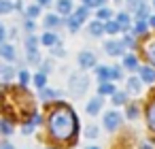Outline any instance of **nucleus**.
<instances>
[{
	"mask_svg": "<svg viewBox=\"0 0 155 149\" xmlns=\"http://www.w3.org/2000/svg\"><path fill=\"white\" fill-rule=\"evenodd\" d=\"M47 126H49V134L58 141H68L72 138L77 132H79V121H77V115L74 111L64 104V102H58L51 111H49V117H47Z\"/></svg>",
	"mask_w": 155,
	"mask_h": 149,
	"instance_id": "f257e3e1",
	"label": "nucleus"
},
{
	"mask_svg": "<svg viewBox=\"0 0 155 149\" xmlns=\"http://www.w3.org/2000/svg\"><path fill=\"white\" fill-rule=\"evenodd\" d=\"M87 85H89V81H87V77L81 75V73H74V75H70V79H68V90H70V94H74V96L85 94V92H87Z\"/></svg>",
	"mask_w": 155,
	"mask_h": 149,
	"instance_id": "f03ea898",
	"label": "nucleus"
},
{
	"mask_svg": "<svg viewBox=\"0 0 155 149\" xmlns=\"http://www.w3.org/2000/svg\"><path fill=\"white\" fill-rule=\"evenodd\" d=\"M119 126H121V117H119V113H117V111H108V113L104 115V128L110 130V132H115Z\"/></svg>",
	"mask_w": 155,
	"mask_h": 149,
	"instance_id": "7ed1b4c3",
	"label": "nucleus"
},
{
	"mask_svg": "<svg viewBox=\"0 0 155 149\" xmlns=\"http://www.w3.org/2000/svg\"><path fill=\"white\" fill-rule=\"evenodd\" d=\"M104 49H106L108 56H123L125 43H123V39H121V41H106V43H104Z\"/></svg>",
	"mask_w": 155,
	"mask_h": 149,
	"instance_id": "20e7f679",
	"label": "nucleus"
},
{
	"mask_svg": "<svg viewBox=\"0 0 155 149\" xmlns=\"http://www.w3.org/2000/svg\"><path fill=\"white\" fill-rule=\"evenodd\" d=\"M79 66H81L83 70L96 68V56H94L91 51H81V53H79Z\"/></svg>",
	"mask_w": 155,
	"mask_h": 149,
	"instance_id": "39448f33",
	"label": "nucleus"
},
{
	"mask_svg": "<svg viewBox=\"0 0 155 149\" xmlns=\"http://www.w3.org/2000/svg\"><path fill=\"white\" fill-rule=\"evenodd\" d=\"M138 70H140L142 83H147V85H153V83H155V68H153V66H140Z\"/></svg>",
	"mask_w": 155,
	"mask_h": 149,
	"instance_id": "423d86ee",
	"label": "nucleus"
},
{
	"mask_svg": "<svg viewBox=\"0 0 155 149\" xmlns=\"http://www.w3.org/2000/svg\"><path fill=\"white\" fill-rule=\"evenodd\" d=\"M0 56H2L7 62H15V60H17V51H15L13 45H9V43H2V45H0Z\"/></svg>",
	"mask_w": 155,
	"mask_h": 149,
	"instance_id": "0eeeda50",
	"label": "nucleus"
},
{
	"mask_svg": "<svg viewBox=\"0 0 155 149\" xmlns=\"http://www.w3.org/2000/svg\"><path fill=\"white\" fill-rule=\"evenodd\" d=\"M87 15H89V7H85V5H83V7H79V9L70 15V19H72V22H77V24L81 26V24L87 19Z\"/></svg>",
	"mask_w": 155,
	"mask_h": 149,
	"instance_id": "6e6552de",
	"label": "nucleus"
},
{
	"mask_svg": "<svg viewBox=\"0 0 155 149\" xmlns=\"http://www.w3.org/2000/svg\"><path fill=\"white\" fill-rule=\"evenodd\" d=\"M87 30H89V34H91L94 39H98V36H102V34L106 32V28H104V22H100V19H96V22H91Z\"/></svg>",
	"mask_w": 155,
	"mask_h": 149,
	"instance_id": "1a4fd4ad",
	"label": "nucleus"
},
{
	"mask_svg": "<svg viewBox=\"0 0 155 149\" xmlns=\"http://www.w3.org/2000/svg\"><path fill=\"white\" fill-rule=\"evenodd\" d=\"M58 11L60 15H72L74 13V7H72V0H58Z\"/></svg>",
	"mask_w": 155,
	"mask_h": 149,
	"instance_id": "9d476101",
	"label": "nucleus"
},
{
	"mask_svg": "<svg viewBox=\"0 0 155 149\" xmlns=\"http://www.w3.org/2000/svg\"><path fill=\"white\" fill-rule=\"evenodd\" d=\"M96 75H98V79H100L102 83H108V81L113 79V70H110L108 66H96Z\"/></svg>",
	"mask_w": 155,
	"mask_h": 149,
	"instance_id": "9b49d317",
	"label": "nucleus"
},
{
	"mask_svg": "<svg viewBox=\"0 0 155 149\" xmlns=\"http://www.w3.org/2000/svg\"><path fill=\"white\" fill-rule=\"evenodd\" d=\"M100 109H102V96L91 98V100H89V104H87V113H89V115H98V113H100Z\"/></svg>",
	"mask_w": 155,
	"mask_h": 149,
	"instance_id": "f8f14e48",
	"label": "nucleus"
},
{
	"mask_svg": "<svg viewBox=\"0 0 155 149\" xmlns=\"http://www.w3.org/2000/svg\"><path fill=\"white\" fill-rule=\"evenodd\" d=\"M123 66H125L127 70H136V68H140V66H138V58H136V53H127V56H123Z\"/></svg>",
	"mask_w": 155,
	"mask_h": 149,
	"instance_id": "ddd939ff",
	"label": "nucleus"
},
{
	"mask_svg": "<svg viewBox=\"0 0 155 149\" xmlns=\"http://www.w3.org/2000/svg\"><path fill=\"white\" fill-rule=\"evenodd\" d=\"M140 90H142V79H138V77H130V79H127V92L138 94Z\"/></svg>",
	"mask_w": 155,
	"mask_h": 149,
	"instance_id": "4468645a",
	"label": "nucleus"
},
{
	"mask_svg": "<svg viewBox=\"0 0 155 149\" xmlns=\"http://www.w3.org/2000/svg\"><path fill=\"white\" fill-rule=\"evenodd\" d=\"M62 24H66V22H62L58 15H47V17H45V28H47V30H53V28H58V26H62Z\"/></svg>",
	"mask_w": 155,
	"mask_h": 149,
	"instance_id": "2eb2a0df",
	"label": "nucleus"
},
{
	"mask_svg": "<svg viewBox=\"0 0 155 149\" xmlns=\"http://www.w3.org/2000/svg\"><path fill=\"white\" fill-rule=\"evenodd\" d=\"M147 124H149V128L155 132V100L147 107Z\"/></svg>",
	"mask_w": 155,
	"mask_h": 149,
	"instance_id": "dca6fc26",
	"label": "nucleus"
},
{
	"mask_svg": "<svg viewBox=\"0 0 155 149\" xmlns=\"http://www.w3.org/2000/svg\"><path fill=\"white\" fill-rule=\"evenodd\" d=\"M41 41H43V45H47V47H55V45H58V34H55V32H45Z\"/></svg>",
	"mask_w": 155,
	"mask_h": 149,
	"instance_id": "f3484780",
	"label": "nucleus"
},
{
	"mask_svg": "<svg viewBox=\"0 0 155 149\" xmlns=\"http://www.w3.org/2000/svg\"><path fill=\"white\" fill-rule=\"evenodd\" d=\"M115 92H117V90H115L113 83H100V85H98V96H108V94L113 96Z\"/></svg>",
	"mask_w": 155,
	"mask_h": 149,
	"instance_id": "a211bd4d",
	"label": "nucleus"
},
{
	"mask_svg": "<svg viewBox=\"0 0 155 149\" xmlns=\"http://www.w3.org/2000/svg\"><path fill=\"white\" fill-rule=\"evenodd\" d=\"M115 22L121 26V30H123V32H125V30H130V15H127V13H119Z\"/></svg>",
	"mask_w": 155,
	"mask_h": 149,
	"instance_id": "6ab92c4d",
	"label": "nucleus"
},
{
	"mask_svg": "<svg viewBox=\"0 0 155 149\" xmlns=\"http://www.w3.org/2000/svg\"><path fill=\"white\" fill-rule=\"evenodd\" d=\"M147 32V24L142 22V19H136V24H134V28H132V34L134 36H142Z\"/></svg>",
	"mask_w": 155,
	"mask_h": 149,
	"instance_id": "aec40b11",
	"label": "nucleus"
},
{
	"mask_svg": "<svg viewBox=\"0 0 155 149\" xmlns=\"http://www.w3.org/2000/svg\"><path fill=\"white\" fill-rule=\"evenodd\" d=\"M36 47H38V39L34 34H28L26 36V51H38Z\"/></svg>",
	"mask_w": 155,
	"mask_h": 149,
	"instance_id": "412c9836",
	"label": "nucleus"
},
{
	"mask_svg": "<svg viewBox=\"0 0 155 149\" xmlns=\"http://www.w3.org/2000/svg\"><path fill=\"white\" fill-rule=\"evenodd\" d=\"M0 132H2L5 136H11L13 134V124L5 117V119H0Z\"/></svg>",
	"mask_w": 155,
	"mask_h": 149,
	"instance_id": "4be33fe9",
	"label": "nucleus"
},
{
	"mask_svg": "<svg viewBox=\"0 0 155 149\" xmlns=\"http://www.w3.org/2000/svg\"><path fill=\"white\" fill-rule=\"evenodd\" d=\"M41 15V5H30L28 9H26V17L28 19H36Z\"/></svg>",
	"mask_w": 155,
	"mask_h": 149,
	"instance_id": "5701e85b",
	"label": "nucleus"
},
{
	"mask_svg": "<svg viewBox=\"0 0 155 149\" xmlns=\"http://www.w3.org/2000/svg\"><path fill=\"white\" fill-rule=\"evenodd\" d=\"M110 15H113V13H110V9H106V7L98 9V13H96V17H98L100 22H104V24H106V22H110Z\"/></svg>",
	"mask_w": 155,
	"mask_h": 149,
	"instance_id": "b1692460",
	"label": "nucleus"
},
{
	"mask_svg": "<svg viewBox=\"0 0 155 149\" xmlns=\"http://www.w3.org/2000/svg\"><path fill=\"white\" fill-rule=\"evenodd\" d=\"M104 28H106V34H110V36H113V34H117V32H123V30H121V26H119L117 22H106V24H104Z\"/></svg>",
	"mask_w": 155,
	"mask_h": 149,
	"instance_id": "393cba45",
	"label": "nucleus"
},
{
	"mask_svg": "<svg viewBox=\"0 0 155 149\" xmlns=\"http://www.w3.org/2000/svg\"><path fill=\"white\" fill-rule=\"evenodd\" d=\"M26 60H28V64H43V60H41V53L38 51H28L26 53Z\"/></svg>",
	"mask_w": 155,
	"mask_h": 149,
	"instance_id": "a878e982",
	"label": "nucleus"
},
{
	"mask_svg": "<svg viewBox=\"0 0 155 149\" xmlns=\"http://www.w3.org/2000/svg\"><path fill=\"white\" fill-rule=\"evenodd\" d=\"M34 85H36L38 90H45V85H47V75H45V73H36V75H34Z\"/></svg>",
	"mask_w": 155,
	"mask_h": 149,
	"instance_id": "bb28decb",
	"label": "nucleus"
},
{
	"mask_svg": "<svg viewBox=\"0 0 155 149\" xmlns=\"http://www.w3.org/2000/svg\"><path fill=\"white\" fill-rule=\"evenodd\" d=\"M58 96H60V92H55V90H49V87L41 90V100H53Z\"/></svg>",
	"mask_w": 155,
	"mask_h": 149,
	"instance_id": "cd10ccee",
	"label": "nucleus"
},
{
	"mask_svg": "<svg viewBox=\"0 0 155 149\" xmlns=\"http://www.w3.org/2000/svg\"><path fill=\"white\" fill-rule=\"evenodd\" d=\"M125 100H127L125 92H115V94H113V100H110V102H113L115 107H121V104H125Z\"/></svg>",
	"mask_w": 155,
	"mask_h": 149,
	"instance_id": "c85d7f7f",
	"label": "nucleus"
},
{
	"mask_svg": "<svg viewBox=\"0 0 155 149\" xmlns=\"http://www.w3.org/2000/svg\"><path fill=\"white\" fill-rule=\"evenodd\" d=\"M147 58H149V62L155 66V39L149 41V45H147Z\"/></svg>",
	"mask_w": 155,
	"mask_h": 149,
	"instance_id": "c756f323",
	"label": "nucleus"
},
{
	"mask_svg": "<svg viewBox=\"0 0 155 149\" xmlns=\"http://www.w3.org/2000/svg\"><path fill=\"white\" fill-rule=\"evenodd\" d=\"M11 11H15V5H11L9 0H0V13H2V15H9Z\"/></svg>",
	"mask_w": 155,
	"mask_h": 149,
	"instance_id": "7c9ffc66",
	"label": "nucleus"
},
{
	"mask_svg": "<svg viewBox=\"0 0 155 149\" xmlns=\"http://www.w3.org/2000/svg\"><path fill=\"white\" fill-rule=\"evenodd\" d=\"M125 5H127V9H130V11H134V13H136V11H138L142 5H147V2H144V0H125Z\"/></svg>",
	"mask_w": 155,
	"mask_h": 149,
	"instance_id": "2f4dec72",
	"label": "nucleus"
},
{
	"mask_svg": "<svg viewBox=\"0 0 155 149\" xmlns=\"http://www.w3.org/2000/svg\"><path fill=\"white\" fill-rule=\"evenodd\" d=\"M13 75H15V70H13L9 64H5V66H2V81H5V83H9Z\"/></svg>",
	"mask_w": 155,
	"mask_h": 149,
	"instance_id": "473e14b6",
	"label": "nucleus"
},
{
	"mask_svg": "<svg viewBox=\"0 0 155 149\" xmlns=\"http://www.w3.org/2000/svg\"><path fill=\"white\" fill-rule=\"evenodd\" d=\"M125 117H127V119H136V117H138V107H136V104H127Z\"/></svg>",
	"mask_w": 155,
	"mask_h": 149,
	"instance_id": "72a5a7b5",
	"label": "nucleus"
},
{
	"mask_svg": "<svg viewBox=\"0 0 155 149\" xmlns=\"http://www.w3.org/2000/svg\"><path fill=\"white\" fill-rule=\"evenodd\" d=\"M147 17H149V7H147V5H142V7L136 11V19H142V22H144Z\"/></svg>",
	"mask_w": 155,
	"mask_h": 149,
	"instance_id": "f704fd0d",
	"label": "nucleus"
},
{
	"mask_svg": "<svg viewBox=\"0 0 155 149\" xmlns=\"http://www.w3.org/2000/svg\"><path fill=\"white\" fill-rule=\"evenodd\" d=\"M123 43H125V47H130V49H134L136 47V41H134V34L130 32V34H125L123 36Z\"/></svg>",
	"mask_w": 155,
	"mask_h": 149,
	"instance_id": "c9c22d12",
	"label": "nucleus"
},
{
	"mask_svg": "<svg viewBox=\"0 0 155 149\" xmlns=\"http://www.w3.org/2000/svg\"><path fill=\"white\" fill-rule=\"evenodd\" d=\"M51 53H53L55 58H64V56H66V51H64V47H62L60 43H58L55 47H51Z\"/></svg>",
	"mask_w": 155,
	"mask_h": 149,
	"instance_id": "e433bc0d",
	"label": "nucleus"
},
{
	"mask_svg": "<svg viewBox=\"0 0 155 149\" xmlns=\"http://www.w3.org/2000/svg\"><path fill=\"white\" fill-rule=\"evenodd\" d=\"M85 136H87V138H96V136H98V128H96V126H87V128H85Z\"/></svg>",
	"mask_w": 155,
	"mask_h": 149,
	"instance_id": "4c0bfd02",
	"label": "nucleus"
},
{
	"mask_svg": "<svg viewBox=\"0 0 155 149\" xmlns=\"http://www.w3.org/2000/svg\"><path fill=\"white\" fill-rule=\"evenodd\" d=\"M28 81H30L28 70H19V85H28Z\"/></svg>",
	"mask_w": 155,
	"mask_h": 149,
	"instance_id": "58836bf2",
	"label": "nucleus"
},
{
	"mask_svg": "<svg viewBox=\"0 0 155 149\" xmlns=\"http://www.w3.org/2000/svg\"><path fill=\"white\" fill-rule=\"evenodd\" d=\"M51 66H53V64H51V60H45V62L41 64V73H45V75H47V73H51Z\"/></svg>",
	"mask_w": 155,
	"mask_h": 149,
	"instance_id": "ea45409f",
	"label": "nucleus"
},
{
	"mask_svg": "<svg viewBox=\"0 0 155 149\" xmlns=\"http://www.w3.org/2000/svg\"><path fill=\"white\" fill-rule=\"evenodd\" d=\"M110 70H113V79H123V70L119 66H113Z\"/></svg>",
	"mask_w": 155,
	"mask_h": 149,
	"instance_id": "a19ab883",
	"label": "nucleus"
},
{
	"mask_svg": "<svg viewBox=\"0 0 155 149\" xmlns=\"http://www.w3.org/2000/svg\"><path fill=\"white\" fill-rule=\"evenodd\" d=\"M34 128H36V126H34V124H32V121H28V124H26V126H24V128H21V132H24V134H26V136H28V134H30V132H32V130H34Z\"/></svg>",
	"mask_w": 155,
	"mask_h": 149,
	"instance_id": "79ce46f5",
	"label": "nucleus"
},
{
	"mask_svg": "<svg viewBox=\"0 0 155 149\" xmlns=\"http://www.w3.org/2000/svg\"><path fill=\"white\" fill-rule=\"evenodd\" d=\"M138 149H155V141H144V143H140Z\"/></svg>",
	"mask_w": 155,
	"mask_h": 149,
	"instance_id": "37998d69",
	"label": "nucleus"
},
{
	"mask_svg": "<svg viewBox=\"0 0 155 149\" xmlns=\"http://www.w3.org/2000/svg\"><path fill=\"white\" fill-rule=\"evenodd\" d=\"M34 28H36L34 19H26V30H28V32H34Z\"/></svg>",
	"mask_w": 155,
	"mask_h": 149,
	"instance_id": "c03bdc74",
	"label": "nucleus"
},
{
	"mask_svg": "<svg viewBox=\"0 0 155 149\" xmlns=\"http://www.w3.org/2000/svg\"><path fill=\"white\" fill-rule=\"evenodd\" d=\"M30 121H32L34 126H38V124H41V115H38V113H34V115L30 117Z\"/></svg>",
	"mask_w": 155,
	"mask_h": 149,
	"instance_id": "a18cd8bd",
	"label": "nucleus"
},
{
	"mask_svg": "<svg viewBox=\"0 0 155 149\" xmlns=\"http://www.w3.org/2000/svg\"><path fill=\"white\" fill-rule=\"evenodd\" d=\"M5 39H7V30H5V26H0V41L5 43Z\"/></svg>",
	"mask_w": 155,
	"mask_h": 149,
	"instance_id": "49530a36",
	"label": "nucleus"
},
{
	"mask_svg": "<svg viewBox=\"0 0 155 149\" xmlns=\"http://www.w3.org/2000/svg\"><path fill=\"white\" fill-rule=\"evenodd\" d=\"M0 149H13V145L9 141H2V145H0Z\"/></svg>",
	"mask_w": 155,
	"mask_h": 149,
	"instance_id": "de8ad7c7",
	"label": "nucleus"
},
{
	"mask_svg": "<svg viewBox=\"0 0 155 149\" xmlns=\"http://www.w3.org/2000/svg\"><path fill=\"white\" fill-rule=\"evenodd\" d=\"M85 7H96V0H81Z\"/></svg>",
	"mask_w": 155,
	"mask_h": 149,
	"instance_id": "09e8293b",
	"label": "nucleus"
},
{
	"mask_svg": "<svg viewBox=\"0 0 155 149\" xmlns=\"http://www.w3.org/2000/svg\"><path fill=\"white\" fill-rule=\"evenodd\" d=\"M15 5V11H24V5H21V0H17V2H13Z\"/></svg>",
	"mask_w": 155,
	"mask_h": 149,
	"instance_id": "8fccbe9b",
	"label": "nucleus"
},
{
	"mask_svg": "<svg viewBox=\"0 0 155 149\" xmlns=\"http://www.w3.org/2000/svg\"><path fill=\"white\" fill-rule=\"evenodd\" d=\"M104 5H106V0H96V7H98V9H102Z\"/></svg>",
	"mask_w": 155,
	"mask_h": 149,
	"instance_id": "3c124183",
	"label": "nucleus"
},
{
	"mask_svg": "<svg viewBox=\"0 0 155 149\" xmlns=\"http://www.w3.org/2000/svg\"><path fill=\"white\" fill-rule=\"evenodd\" d=\"M51 0H36V5H41V7H45V5H49Z\"/></svg>",
	"mask_w": 155,
	"mask_h": 149,
	"instance_id": "603ef678",
	"label": "nucleus"
},
{
	"mask_svg": "<svg viewBox=\"0 0 155 149\" xmlns=\"http://www.w3.org/2000/svg\"><path fill=\"white\" fill-rule=\"evenodd\" d=\"M149 24H151V26L155 28V15H151V17H149Z\"/></svg>",
	"mask_w": 155,
	"mask_h": 149,
	"instance_id": "864d4df0",
	"label": "nucleus"
},
{
	"mask_svg": "<svg viewBox=\"0 0 155 149\" xmlns=\"http://www.w3.org/2000/svg\"><path fill=\"white\" fill-rule=\"evenodd\" d=\"M85 149H100V147H85Z\"/></svg>",
	"mask_w": 155,
	"mask_h": 149,
	"instance_id": "5fc2aeb1",
	"label": "nucleus"
},
{
	"mask_svg": "<svg viewBox=\"0 0 155 149\" xmlns=\"http://www.w3.org/2000/svg\"><path fill=\"white\" fill-rule=\"evenodd\" d=\"M153 7H155V0H153Z\"/></svg>",
	"mask_w": 155,
	"mask_h": 149,
	"instance_id": "6e6d98bb",
	"label": "nucleus"
},
{
	"mask_svg": "<svg viewBox=\"0 0 155 149\" xmlns=\"http://www.w3.org/2000/svg\"><path fill=\"white\" fill-rule=\"evenodd\" d=\"M49 149H55V147H49Z\"/></svg>",
	"mask_w": 155,
	"mask_h": 149,
	"instance_id": "4d7b16f0",
	"label": "nucleus"
}]
</instances>
